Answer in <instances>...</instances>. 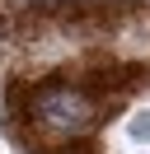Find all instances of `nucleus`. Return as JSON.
Here are the masks:
<instances>
[{"label": "nucleus", "instance_id": "1", "mask_svg": "<svg viewBox=\"0 0 150 154\" xmlns=\"http://www.w3.org/2000/svg\"><path fill=\"white\" fill-rule=\"evenodd\" d=\"M33 117L56 135H84L99 122V107L80 84H42L33 89Z\"/></svg>", "mask_w": 150, "mask_h": 154}]
</instances>
